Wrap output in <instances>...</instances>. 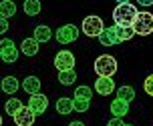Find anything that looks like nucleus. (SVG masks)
<instances>
[{
  "mask_svg": "<svg viewBox=\"0 0 153 126\" xmlns=\"http://www.w3.org/2000/svg\"><path fill=\"white\" fill-rule=\"evenodd\" d=\"M139 10L129 2H119L113 10V22L119 28H133V22L137 18Z\"/></svg>",
  "mask_w": 153,
  "mask_h": 126,
  "instance_id": "f257e3e1",
  "label": "nucleus"
},
{
  "mask_svg": "<svg viewBox=\"0 0 153 126\" xmlns=\"http://www.w3.org/2000/svg\"><path fill=\"white\" fill-rule=\"evenodd\" d=\"M95 72L99 78H113V74L117 72V60L109 54H103L95 60Z\"/></svg>",
  "mask_w": 153,
  "mask_h": 126,
  "instance_id": "f03ea898",
  "label": "nucleus"
},
{
  "mask_svg": "<svg viewBox=\"0 0 153 126\" xmlns=\"http://www.w3.org/2000/svg\"><path fill=\"white\" fill-rule=\"evenodd\" d=\"M133 32L141 36H149L153 32V14L151 12H139L135 22H133Z\"/></svg>",
  "mask_w": 153,
  "mask_h": 126,
  "instance_id": "7ed1b4c3",
  "label": "nucleus"
},
{
  "mask_svg": "<svg viewBox=\"0 0 153 126\" xmlns=\"http://www.w3.org/2000/svg\"><path fill=\"white\" fill-rule=\"evenodd\" d=\"M81 30H83L87 36H97L99 38V34L105 30V26H103V20H101V16H95V14H91V16H87L83 20V26H81Z\"/></svg>",
  "mask_w": 153,
  "mask_h": 126,
  "instance_id": "20e7f679",
  "label": "nucleus"
},
{
  "mask_svg": "<svg viewBox=\"0 0 153 126\" xmlns=\"http://www.w3.org/2000/svg\"><path fill=\"white\" fill-rule=\"evenodd\" d=\"M18 58V48L16 44L10 40V38H2L0 40V60L6 62V64H12Z\"/></svg>",
  "mask_w": 153,
  "mask_h": 126,
  "instance_id": "39448f33",
  "label": "nucleus"
},
{
  "mask_svg": "<svg viewBox=\"0 0 153 126\" xmlns=\"http://www.w3.org/2000/svg\"><path fill=\"white\" fill-rule=\"evenodd\" d=\"M54 66L59 68V72H67V70H75V54L69 50H61L54 56Z\"/></svg>",
  "mask_w": 153,
  "mask_h": 126,
  "instance_id": "423d86ee",
  "label": "nucleus"
},
{
  "mask_svg": "<svg viewBox=\"0 0 153 126\" xmlns=\"http://www.w3.org/2000/svg\"><path fill=\"white\" fill-rule=\"evenodd\" d=\"M76 38H79V28H76L75 24H65V26H61V28L56 30L59 44H71V42H75Z\"/></svg>",
  "mask_w": 153,
  "mask_h": 126,
  "instance_id": "0eeeda50",
  "label": "nucleus"
},
{
  "mask_svg": "<svg viewBox=\"0 0 153 126\" xmlns=\"http://www.w3.org/2000/svg\"><path fill=\"white\" fill-rule=\"evenodd\" d=\"M12 118H14L16 126H32V124H34V118H36V114H34L28 106H22Z\"/></svg>",
  "mask_w": 153,
  "mask_h": 126,
  "instance_id": "6e6552de",
  "label": "nucleus"
},
{
  "mask_svg": "<svg viewBox=\"0 0 153 126\" xmlns=\"http://www.w3.org/2000/svg\"><path fill=\"white\" fill-rule=\"evenodd\" d=\"M28 108L34 114H45V110L48 108V98L45 94H32L28 98Z\"/></svg>",
  "mask_w": 153,
  "mask_h": 126,
  "instance_id": "1a4fd4ad",
  "label": "nucleus"
},
{
  "mask_svg": "<svg viewBox=\"0 0 153 126\" xmlns=\"http://www.w3.org/2000/svg\"><path fill=\"white\" fill-rule=\"evenodd\" d=\"M95 90H97V94H103V96L113 94V90H115L113 78H97L95 80Z\"/></svg>",
  "mask_w": 153,
  "mask_h": 126,
  "instance_id": "9d476101",
  "label": "nucleus"
},
{
  "mask_svg": "<svg viewBox=\"0 0 153 126\" xmlns=\"http://www.w3.org/2000/svg\"><path fill=\"white\" fill-rule=\"evenodd\" d=\"M99 42L103 46H115V44H121L119 38H117V32H115V26H109L99 34Z\"/></svg>",
  "mask_w": 153,
  "mask_h": 126,
  "instance_id": "9b49d317",
  "label": "nucleus"
},
{
  "mask_svg": "<svg viewBox=\"0 0 153 126\" xmlns=\"http://www.w3.org/2000/svg\"><path fill=\"white\" fill-rule=\"evenodd\" d=\"M127 112H129V102L119 100V98H115L113 102H111V114H113V118H123Z\"/></svg>",
  "mask_w": 153,
  "mask_h": 126,
  "instance_id": "f8f14e48",
  "label": "nucleus"
},
{
  "mask_svg": "<svg viewBox=\"0 0 153 126\" xmlns=\"http://www.w3.org/2000/svg\"><path fill=\"white\" fill-rule=\"evenodd\" d=\"M22 88L26 94H38V90H40V80H38L36 76H28V78H24L22 80Z\"/></svg>",
  "mask_w": 153,
  "mask_h": 126,
  "instance_id": "ddd939ff",
  "label": "nucleus"
},
{
  "mask_svg": "<svg viewBox=\"0 0 153 126\" xmlns=\"http://www.w3.org/2000/svg\"><path fill=\"white\" fill-rule=\"evenodd\" d=\"M14 14H16V4L12 0H2L0 2V18L8 20V18H12Z\"/></svg>",
  "mask_w": 153,
  "mask_h": 126,
  "instance_id": "4468645a",
  "label": "nucleus"
},
{
  "mask_svg": "<svg viewBox=\"0 0 153 126\" xmlns=\"http://www.w3.org/2000/svg\"><path fill=\"white\" fill-rule=\"evenodd\" d=\"M20 50H22V54H26V56H36L38 54V42L34 38H24L22 44H20Z\"/></svg>",
  "mask_w": 153,
  "mask_h": 126,
  "instance_id": "2eb2a0df",
  "label": "nucleus"
},
{
  "mask_svg": "<svg viewBox=\"0 0 153 126\" xmlns=\"http://www.w3.org/2000/svg\"><path fill=\"white\" fill-rule=\"evenodd\" d=\"M51 36H53V30L48 28V26H45V24H40V26L34 28V36H32V38L40 44V42H48Z\"/></svg>",
  "mask_w": 153,
  "mask_h": 126,
  "instance_id": "dca6fc26",
  "label": "nucleus"
},
{
  "mask_svg": "<svg viewBox=\"0 0 153 126\" xmlns=\"http://www.w3.org/2000/svg\"><path fill=\"white\" fill-rule=\"evenodd\" d=\"M18 86H20V84H18V80H16L14 76H6V78L2 80V84H0V88L4 90L6 94H14L16 90H18Z\"/></svg>",
  "mask_w": 153,
  "mask_h": 126,
  "instance_id": "f3484780",
  "label": "nucleus"
},
{
  "mask_svg": "<svg viewBox=\"0 0 153 126\" xmlns=\"http://www.w3.org/2000/svg\"><path fill=\"white\" fill-rule=\"evenodd\" d=\"M56 110H59V114H71V112H75L73 98H59V102H56Z\"/></svg>",
  "mask_w": 153,
  "mask_h": 126,
  "instance_id": "a211bd4d",
  "label": "nucleus"
},
{
  "mask_svg": "<svg viewBox=\"0 0 153 126\" xmlns=\"http://www.w3.org/2000/svg\"><path fill=\"white\" fill-rule=\"evenodd\" d=\"M117 98H119V100H125V102H131V100L135 98L133 86H121V88L117 90Z\"/></svg>",
  "mask_w": 153,
  "mask_h": 126,
  "instance_id": "6ab92c4d",
  "label": "nucleus"
},
{
  "mask_svg": "<svg viewBox=\"0 0 153 126\" xmlns=\"http://www.w3.org/2000/svg\"><path fill=\"white\" fill-rule=\"evenodd\" d=\"M24 12L28 16H36L40 12V2L38 0H26L24 2Z\"/></svg>",
  "mask_w": 153,
  "mask_h": 126,
  "instance_id": "aec40b11",
  "label": "nucleus"
},
{
  "mask_svg": "<svg viewBox=\"0 0 153 126\" xmlns=\"http://www.w3.org/2000/svg\"><path fill=\"white\" fill-rule=\"evenodd\" d=\"M76 80V72L75 70H67V72H59V82L65 86H71Z\"/></svg>",
  "mask_w": 153,
  "mask_h": 126,
  "instance_id": "412c9836",
  "label": "nucleus"
},
{
  "mask_svg": "<svg viewBox=\"0 0 153 126\" xmlns=\"http://www.w3.org/2000/svg\"><path fill=\"white\" fill-rule=\"evenodd\" d=\"M115 32H117V38H119V42H127V40H131V38L135 36L133 28H119V26H115Z\"/></svg>",
  "mask_w": 153,
  "mask_h": 126,
  "instance_id": "4be33fe9",
  "label": "nucleus"
},
{
  "mask_svg": "<svg viewBox=\"0 0 153 126\" xmlns=\"http://www.w3.org/2000/svg\"><path fill=\"white\" fill-rule=\"evenodd\" d=\"M4 108H6V112L10 114V116H14L16 112L22 108V102H20L18 98H10V100L6 102V106H4Z\"/></svg>",
  "mask_w": 153,
  "mask_h": 126,
  "instance_id": "5701e85b",
  "label": "nucleus"
},
{
  "mask_svg": "<svg viewBox=\"0 0 153 126\" xmlns=\"http://www.w3.org/2000/svg\"><path fill=\"white\" fill-rule=\"evenodd\" d=\"M73 106L76 112H87L91 106V100H83V98H73Z\"/></svg>",
  "mask_w": 153,
  "mask_h": 126,
  "instance_id": "b1692460",
  "label": "nucleus"
},
{
  "mask_svg": "<svg viewBox=\"0 0 153 126\" xmlns=\"http://www.w3.org/2000/svg\"><path fill=\"white\" fill-rule=\"evenodd\" d=\"M75 98H83V100H91L93 98V90L89 86H79L75 92Z\"/></svg>",
  "mask_w": 153,
  "mask_h": 126,
  "instance_id": "393cba45",
  "label": "nucleus"
},
{
  "mask_svg": "<svg viewBox=\"0 0 153 126\" xmlns=\"http://www.w3.org/2000/svg\"><path fill=\"white\" fill-rule=\"evenodd\" d=\"M143 88H145V92L149 94V96H153V74H149L145 78V82H143Z\"/></svg>",
  "mask_w": 153,
  "mask_h": 126,
  "instance_id": "a878e982",
  "label": "nucleus"
},
{
  "mask_svg": "<svg viewBox=\"0 0 153 126\" xmlns=\"http://www.w3.org/2000/svg\"><path fill=\"white\" fill-rule=\"evenodd\" d=\"M107 126H125V122H123V118H113V120H109Z\"/></svg>",
  "mask_w": 153,
  "mask_h": 126,
  "instance_id": "bb28decb",
  "label": "nucleus"
},
{
  "mask_svg": "<svg viewBox=\"0 0 153 126\" xmlns=\"http://www.w3.org/2000/svg\"><path fill=\"white\" fill-rule=\"evenodd\" d=\"M8 30V20H4V18H0V34H4Z\"/></svg>",
  "mask_w": 153,
  "mask_h": 126,
  "instance_id": "cd10ccee",
  "label": "nucleus"
},
{
  "mask_svg": "<svg viewBox=\"0 0 153 126\" xmlns=\"http://www.w3.org/2000/svg\"><path fill=\"white\" fill-rule=\"evenodd\" d=\"M139 4H141V6H151L153 0H139Z\"/></svg>",
  "mask_w": 153,
  "mask_h": 126,
  "instance_id": "c85d7f7f",
  "label": "nucleus"
},
{
  "mask_svg": "<svg viewBox=\"0 0 153 126\" xmlns=\"http://www.w3.org/2000/svg\"><path fill=\"white\" fill-rule=\"evenodd\" d=\"M69 126H85V124H83V122H76V120H75V122H71Z\"/></svg>",
  "mask_w": 153,
  "mask_h": 126,
  "instance_id": "c756f323",
  "label": "nucleus"
},
{
  "mask_svg": "<svg viewBox=\"0 0 153 126\" xmlns=\"http://www.w3.org/2000/svg\"><path fill=\"white\" fill-rule=\"evenodd\" d=\"M0 126H2V116H0Z\"/></svg>",
  "mask_w": 153,
  "mask_h": 126,
  "instance_id": "7c9ffc66",
  "label": "nucleus"
},
{
  "mask_svg": "<svg viewBox=\"0 0 153 126\" xmlns=\"http://www.w3.org/2000/svg\"><path fill=\"white\" fill-rule=\"evenodd\" d=\"M125 126H133V124H125Z\"/></svg>",
  "mask_w": 153,
  "mask_h": 126,
  "instance_id": "2f4dec72",
  "label": "nucleus"
}]
</instances>
